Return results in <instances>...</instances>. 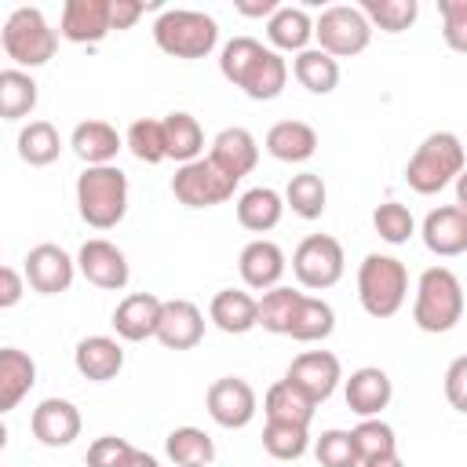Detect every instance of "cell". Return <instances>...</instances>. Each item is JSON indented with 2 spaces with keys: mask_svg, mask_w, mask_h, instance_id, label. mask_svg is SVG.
<instances>
[{
  "mask_svg": "<svg viewBox=\"0 0 467 467\" xmlns=\"http://www.w3.org/2000/svg\"><path fill=\"white\" fill-rule=\"evenodd\" d=\"M219 73L255 102L277 99L288 84V62L274 47H263L255 36L226 40L219 51Z\"/></svg>",
  "mask_w": 467,
  "mask_h": 467,
  "instance_id": "cell-1",
  "label": "cell"
},
{
  "mask_svg": "<svg viewBox=\"0 0 467 467\" xmlns=\"http://www.w3.org/2000/svg\"><path fill=\"white\" fill-rule=\"evenodd\" d=\"M77 212L95 230H113L128 212V175L117 164L84 168L77 175Z\"/></svg>",
  "mask_w": 467,
  "mask_h": 467,
  "instance_id": "cell-2",
  "label": "cell"
},
{
  "mask_svg": "<svg viewBox=\"0 0 467 467\" xmlns=\"http://www.w3.org/2000/svg\"><path fill=\"white\" fill-rule=\"evenodd\" d=\"M463 317V285L449 266H427L416 281V303H412V321L416 328L441 336L452 332L456 321Z\"/></svg>",
  "mask_w": 467,
  "mask_h": 467,
  "instance_id": "cell-3",
  "label": "cell"
},
{
  "mask_svg": "<svg viewBox=\"0 0 467 467\" xmlns=\"http://www.w3.org/2000/svg\"><path fill=\"white\" fill-rule=\"evenodd\" d=\"M463 168H467L463 142H460L452 131H431V135L416 146V153L409 157V164H405V182H409L416 193L431 197V193L445 190L449 182H456Z\"/></svg>",
  "mask_w": 467,
  "mask_h": 467,
  "instance_id": "cell-4",
  "label": "cell"
},
{
  "mask_svg": "<svg viewBox=\"0 0 467 467\" xmlns=\"http://www.w3.org/2000/svg\"><path fill=\"white\" fill-rule=\"evenodd\" d=\"M153 40L171 58H208L219 44V26L212 15L193 7H168L153 22Z\"/></svg>",
  "mask_w": 467,
  "mask_h": 467,
  "instance_id": "cell-5",
  "label": "cell"
},
{
  "mask_svg": "<svg viewBox=\"0 0 467 467\" xmlns=\"http://www.w3.org/2000/svg\"><path fill=\"white\" fill-rule=\"evenodd\" d=\"M409 296V270L394 255L368 252L358 266V299L368 317H394Z\"/></svg>",
  "mask_w": 467,
  "mask_h": 467,
  "instance_id": "cell-6",
  "label": "cell"
},
{
  "mask_svg": "<svg viewBox=\"0 0 467 467\" xmlns=\"http://www.w3.org/2000/svg\"><path fill=\"white\" fill-rule=\"evenodd\" d=\"M0 40H4V55L15 66H29V69L51 62L58 47V33L47 26L40 7H15L4 22Z\"/></svg>",
  "mask_w": 467,
  "mask_h": 467,
  "instance_id": "cell-7",
  "label": "cell"
},
{
  "mask_svg": "<svg viewBox=\"0 0 467 467\" xmlns=\"http://www.w3.org/2000/svg\"><path fill=\"white\" fill-rule=\"evenodd\" d=\"M314 40L321 51H328L332 58H350V55H361L372 40V22L365 18L361 7H350V4H336V7H325L314 22Z\"/></svg>",
  "mask_w": 467,
  "mask_h": 467,
  "instance_id": "cell-8",
  "label": "cell"
},
{
  "mask_svg": "<svg viewBox=\"0 0 467 467\" xmlns=\"http://www.w3.org/2000/svg\"><path fill=\"white\" fill-rule=\"evenodd\" d=\"M234 190H237V179L226 175L212 157L179 164V171L171 175V193L186 208H215V204L230 201Z\"/></svg>",
  "mask_w": 467,
  "mask_h": 467,
  "instance_id": "cell-9",
  "label": "cell"
},
{
  "mask_svg": "<svg viewBox=\"0 0 467 467\" xmlns=\"http://www.w3.org/2000/svg\"><path fill=\"white\" fill-rule=\"evenodd\" d=\"M343 266H347V255H343V244L332 237V234H310L296 244L292 252V274L303 288H332L339 277H343Z\"/></svg>",
  "mask_w": 467,
  "mask_h": 467,
  "instance_id": "cell-10",
  "label": "cell"
},
{
  "mask_svg": "<svg viewBox=\"0 0 467 467\" xmlns=\"http://www.w3.org/2000/svg\"><path fill=\"white\" fill-rule=\"evenodd\" d=\"M204 405H208V416H212L219 427H226V431L248 427V423L255 420V409H259L252 383L241 379V376H219V379L208 387Z\"/></svg>",
  "mask_w": 467,
  "mask_h": 467,
  "instance_id": "cell-11",
  "label": "cell"
},
{
  "mask_svg": "<svg viewBox=\"0 0 467 467\" xmlns=\"http://www.w3.org/2000/svg\"><path fill=\"white\" fill-rule=\"evenodd\" d=\"M285 379H288L292 387H299L314 405H321V401L332 398V390L339 387L343 365H339V358L328 354V350H306V354L292 358Z\"/></svg>",
  "mask_w": 467,
  "mask_h": 467,
  "instance_id": "cell-12",
  "label": "cell"
},
{
  "mask_svg": "<svg viewBox=\"0 0 467 467\" xmlns=\"http://www.w3.org/2000/svg\"><path fill=\"white\" fill-rule=\"evenodd\" d=\"M77 270H80L95 288H106V292H120V288L128 285V277H131L124 252H120L113 241H106V237H91V241L80 244V252H77Z\"/></svg>",
  "mask_w": 467,
  "mask_h": 467,
  "instance_id": "cell-13",
  "label": "cell"
},
{
  "mask_svg": "<svg viewBox=\"0 0 467 467\" xmlns=\"http://www.w3.org/2000/svg\"><path fill=\"white\" fill-rule=\"evenodd\" d=\"M73 274H77V259H69V252L51 244V241L29 248V255H26V281L40 296L66 292L73 285Z\"/></svg>",
  "mask_w": 467,
  "mask_h": 467,
  "instance_id": "cell-14",
  "label": "cell"
},
{
  "mask_svg": "<svg viewBox=\"0 0 467 467\" xmlns=\"http://www.w3.org/2000/svg\"><path fill=\"white\" fill-rule=\"evenodd\" d=\"M58 33L69 44H99L113 33V0H66Z\"/></svg>",
  "mask_w": 467,
  "mask_h": 467,
  "instance_id": "cell-15",
  "label": "cell"
},
{
  "mask_svg": "<svg viewBox=\"0 0 467 467\" xmlns=\"http://www.w3.org/2000/svg\"><path fill=\"white\" fill-rule=\"evenodd\" d=\"M33 438L47 449H62L80 438V409L66 398H44L29 416Z\"/></svg>",
  "mask_w": 467,
  "mask_h": 467,
  "instance_id": "cell-16",
  "label": "cell"
},
{
  "mask_svg": "<svg viewBox=\"0 0 467 467\" xmlns=\"http://www.w3.org/2000/svg\"><path fill=\"white\" fill-rule=\"evenodd\" d=\"M420 237L427 244V252L449 259V255H463L467 252V208L460 204H441L434 212H427Z\"/></svg>",
  "mask_w": 467,
  "mask_h": 467,
  "instance_id": "cell-17",
  "label": "cell"
},
{
  "mask_svg": "<svg viewBox=\"0 0 467 467\" xmlns=\"http://www.w3.org/2000/svg\"><path fill=\"white\" fill-rule=\"evenodd\" d=\"M285 266H288V263H285L281 244H274V241H266V237L248 241V244L241 248V255H237L241 281H244L252 292H270V288H277L281 277H285Z\"/></svg>",
  "mask_w": 467,
  "mask_h": 467,
  "instance_id": "cell-18",
  "label": "cell"
},
{
  "mask_svg": "<svg viewBox=\"0 0 467 467\" xmlns=\"http://www.w3.org/2000/svg\"><path fill=\"white\" fill-rule=\"evenodd\" d=\"M204 339V314L190 299H164L157 343L168 350H193Z\"/></svg>",
  "mask_w": 467,
  "mask_h": 467,
  "instance_id": "cell-19",
  "label": "cell"
},
{
  "mask_svg": "<svg viewBox=\"0 0 467 467\" xmlns=\"http://www.w3.org/2000/svg\"><path fill=\"white\" fill-rule=\"evenodd\" d=\"M343 398H347V409H350L354 416L372 420V416H379V412L390 405L394 383H390V376H387L383 368L365 365V368H354V372H350V379L343 383Z\"/></svg>",
  "mask_w": 467,
  "mask_h": 467,
  "instance_id": "cell-20",
  "label": "cell"
},
{
  "mask_svg": "<svg viewBox=\"0 0 467 467\" xmlns=\"http://www.w3.org/2000/svg\"><path fill=\"white\" fill-rule=\"evenodd\" d=\"M161 310L164 299H157L153 292H131L117 303L113 310V328L120 339L128 343H142V339H157V325H161Z\"/></svg>",
  "mask_w": 467,
  "mask_h": 467,
  "instance_id": "cell-21",
  "label": "cell"
},
{
  "mask_svg": "<svg viewBox=\"0 0 467 467\" xmlns=\"http://www.w3.org/2000/svg\"><path fill=\"white\" fill-rule=\"evenodd\" d=\"M208 317L226 336H244L259 325V299L244 288H219L208 303Z\"/></svg>",
  "mask_w": 467,
  "mask_h": 467,
  "instance_id": "cell-22",
  "label": "cell"
},
{
  "mask_svg": "<svg viewBox=\"0 0 467 467\" xmlns=\"http://www.w3.org/2000/svg\"><path fill=\"white\" fill-rule=\"evenodd\" d=\"M208 157L226 171V175H234L237 182L259 164V142H255V135L248 131V128H223L215 139H212V150H208Z\"/></svg>",
  "mask_w": 467,
  "mask_h": 467,
  "instance_id": "cell-23",
  "label": "cell"
},
{
  "mask_svg": "<svg viewBox=\"0 0 467 467\" xmlns=\"http://www.w3.org/2000/svg\"><path fill=\"white\" fill-rule=\"evenodd\" d=\"M73 365L84 379L91 383H106L124 368V347L113 336H88L77 343L73 350Z\"/></svg>",
  "mask_w": 467,
  "mask_h": 467,
  "instance_id": "cell-24",
  "label": "cell"
},
{
  "mask_svg": "<svg viewBox=\"0 0 467 467\" xmlns=\"http://www.w3.org/2000/svg\"><path fill=\"white\" fill-rule=\"evenodd\" d=\"M263 146H266V153L274 161L303 164V161H310L317 153V131L306 120H277V124H270Z\"/></svg>",
  "mask_w": 467,
  "mask_h": 467,
  "instance_id": "cell-25",
  "label": "cell"
},
{
  "mask_svg": "<svg viewBox=\"0 0 467 467\" xmlns=\"http://www.w3.org/2000/svg\"><path fill=\"white\" fill-rule=\"evenodd\" d=\"M69 146H73V153H77L88 168H99V164H113V161H117L124 139H120L117 128L106 124V120H80V124L73 128V135H69Z\"/></svg>",
  "mask_w": 467,
  "mask_h": 467,
  "instance_id": "cell-26",
  "label": "cell"
},
{
  "mask_svg": "<svg viewBox=\"0 0 467 467\" xmlns=\"http://www.w3.org/2000/svg\"><path fill=\"white\" fill-rule=\"evenodd\" d=\"M266 40L270 47L281 55V51H306L310 40H314V18L303 11V7H292V4H281L270 18H266Z\"/></svg>",
  "mask_w": 467,
  "mask_h": 467,
  "instance_id": "cell-27",
  "label": "cell"
},
{
  "mask_svg": "<svg viewBox=\"0 0 467 467\" xmlns=\"http://www.w3.org/2000/svg\"><path fill=\"white\" fill-rule=\"evenodd\" d=\"M36 383V365L26 350L4 347L0 350V412H11Z\"/></svg>",
  "mask_w": 467,
  "mask_h": 467,
  "instance_id": "cell-28",
  "label": "cell"
},
{
  "mask_svg": "<svg viewBox=\"0 0 467 467\" xmlns=\"http://www.w3.org/2000/svg\"><path fill=\"white\" fill-rule=\"evenodd\" d=\"M281 212H285V197L270 186H252L237 197V223L252 234H266L281 223Z\"/></svg>",
  "mask_w": 467,
  "mask_h": 467,
  "instance_id": "cell-29",
  "label": "cell"
},
{
  "mask_svg": "<svg viewBox=\"0 0 467 467\" xmlns=\"http://www.w3.org/2000/svg\"><path fill=\"white\" fill-rule=\"evenodd\" d=\"M292 77H296L310 95H328V91H336V84H339V62H336L328 51H321V47H306V51H299V55L292 58Z\"/></svg>",
  "mask_w": 467,
  "mask_h": 467,
  "instance_id": "cell-30",
  "label": "cell"
},
{
  "mask_svg": "<svg viewBox=\"0 0 467 467\" xmlns=\"http://www.w3.org/2000/svg\"><path fill=\"white\" fill-rule=\"evenodd\" d=\"M314 409H317V405H314L299 387H292L288 379H277V383L266 390V398H263V412H266V420H277V423H299V427H310Z\"/></svg>",
  "mask_w": 467,
  "mask_h": 467,
  "instance_id": "cell-31",
  "label": "cell"
},
{
  "mask_svg": "<svg viewBox=\"0 0 467 467\" xmlns=\"http://www.w3.org/2000/svg\"><path fill=\"white\" fill-rule=\"evenodd\" d=\"M164 142H168V161H179V164H190V161H201V150H204V131L197 124L193 113H168L164 117Z\"/></svg>",
  "mask_w": 467,
  "mask_h": 467,
  "instance_id": "cell-32",
  "label": "cell"
},
{
  "mask_svg": "<svg viewBox=\"0 0 467 467\" xmlns=\"http://www.w3.org/2000/svg\"><path fill=\"white\" fill-rule=\"evenodd\" d=\"M332 328H336V310L317 296H299L288 336L299 343H317V339H328Z\"/></svg>",
  "mask_w": 467,
  "mask_h": 467,
  "instance_id": "cell-33",
  "label": "cell"
},
{
  "mask_svg": "<svg viewBox=\"0 0 467 467\" xmlns=\"http://www.w3.org/2000/svg\"><path fill=\"white\" fill-rule=\"evenodd\" d=\"M58 153H62V135L51 120H29L18 131V157L29 168H47L51 161H58Z\"/></svg>",
  "mask_w": 467,
  "mask_h": 467,
  "instance_id": "cell-34",
  "label": "cell"
},
{
  "mask_svg": "<svg viewBox=\"0 0 467 467\" xmlns=\"http://www.w3.org/2000/svg\"><path fill=\"white\" fill-rule=\"evenodd\" d=\"M164 452L175 467H212L215 445L201 427H175L164 438Z\"/></svg>",
  "mask_w": 467,
  "mask_h": 467,
  "instance_id": "cell-35",
  "label": "cell"
},
{
  "mask_svg": "<svg viewBox=\"0 0 467 467\" xmlns=\"http://www.w3.org/2000/svg\"><path fill=\"white\" fill-rule=\"evenodd\" d=\"M33 106H36V80L18 66L4 69L0 73V117L22 120L33 113Z\"/></svg>",
  "mask_w": 467,
  "mask_h": 467,
  "instance_id": "cell-36",
  "label": "cell"
},
{
  "mask_svg": "<svg viewBox=\"0 0 467 467\" xmlns=\"http://www.w3.org/2000/svg\"><path fill=\"white\" fill-rule=\"evenodd\" d=\"M325 201H328L325 179L314 175V171H299V175H292L288 186H285V204H288L299 219H321Z\"/></svg>",
  "mask_w": 467,
  "mask_h": 467,
  "instance_id": "cell-37",
  "label": "cell"
},
{
  "mask_svg": "<svg viewBox=\"0 0 467 467\" xmlns=\"http://www.w3.org/2000/svg\"><path fill=\"white\" fill-rule=\"evenodd\" d=\"M124 146H128L131 157L142 161V164H161V161H168L164 120H153V117L131 120V128H128V135H124Z\"/></svg>",
  "mask_w": 467,
  "mask_h": 467,
  "instance_id": "cell-38",
  "label": "cell"
},
{
  "mask_svg": "<svg viewBox=\"0 0 467 467\" xmlns=\"http://www.w3.org/2000/svg\"><path fill=\"white\" fill-rule=\"evenodd\" d=\"M361 11H365V18L372 22V29L405 33V29L416 22L420 4H416V0H365Z\"/></svg>",
  "mask_w": 467,
  "mask_h": 467,
  "instance_id": "cell-39",
  "label": "cell"
},
{
  "mask_svg": "<svg viewBox=\"0 0 467 467\" xmlns=\"http://www.w3.org/2000/svg\"><path fill=\"white\" fill-rule=\"evenodd\" d=\"M299 296H303V292L285 288V285L263 292V299H259V325H263L266 332H274V336H288V325H292V314H296Z\"/></svg>",
  "mask_w": 467,
  "mask_h": 467,
  "instance_id": "cell-40",
  "label": "cell"
},
{
  "mask_svg": "<svg viewBox=\"0 0 467 467\" xmlns=\"http://www.w3.org/2000/svg\"><path fill=\"white\" fill-rule=\"evenodd\" d=\"M263 449H266L274 460H299V456L310 449V434H306V427H299V423L266 420V427H263Z\"/></svg>",
  "mask_w": 467,
  "mask_h": 467,
  "instance_id": "cell-41",
  "label": "cell"
},
{
  "mask_svg": "<svg viewBox=\"0 0 467 467\" xmlns=\"http://www.w3.org/2000/svg\"><path fill=\"white\" fill-rule=\"evenodd\" d=\"M350 434H354V445H358L361 463H365V460H379V456H394V452H398L394 427H390V423H383L379 416L361 420V423H358Z\"/></svg>",
  "mask_w": 467,
  "mask_h": 467,
  "instance_id": "cell-42",
  "label": "cell"
},
{
  "mask_svg": "<svg viewBox=\"0 0 467 467\" xmlns=\"http://www.w3.org/2000/svg\"><path fill=\"white\" fill-rule=\"evenodd\" d=\"M314 456L321 467H361V456H358V445H354V434L350 431H321V438L314 441Z\"/></svg>",
  "mask_w": 467,
  "mask_h": 467,
  "instance_id": "cell-43",
  "label": "cell"
},
{
  "mask_svg": "<svg viewBox=\"0 0 467 467\" xmlns=\"http://www.w3.org/2000/svg\"><path fill=\"white\" fill-rule=\"evenodd\" d=\"M372 226H376V234H379L387 244H405V241L416 234L412 212H409L405 204H398V201H383V204L372 212Z\"/></svg>",
  "mask_w": 467,
  "mask_h": 467,
  "instance_id": "cell-44",
  "label": "cell"
},
{
  "mask_svg": "<svg viewBox=\"0 0 467 467\" xmlns=\"http://www.w3.org/2000/svg\"><path fill=\"white\" fill-rule=\"evenodd\" d=\"M139 449L117 434H102L88 445V467H128Z\"/></svg>",
  "mask_w": 467,
  "mask_h": 467,
  "instance_id": "cell-45",
  "label": "cell"
},
{
  "mask_svg": "<svg viewBox=\"0 0 467 467\" xmlns=\"http://www.w3.org/2000/svg\"><path fill=\"white\" fill-rule=\"evenodd\" d=\"M441 36L452 51L467 55V0H438Z\"/></svg>",
  "mask_w": 467,
  "mask_h": 467,
  "instance_id": "cell-46",
  "label": "cell"
},
{
  "mask_svg": "<svg viewBox=\"0 0 467 467\" xmlns=\"http://www.w3.org/2000/svg\"><path fill=\"white\" fill-rule=\"evenodd\" d=\"M445 401L467 416V354L452 358L445 368Z\"/></svg>",
  "mask_w": 467,
  "mask_h": 467,
  "instance_id": "cell-47",
  "label": "cell"
},
{
  "mask_svg": "<svg viewBox=\"0 0 467 467\" xmlns=\"http://www.w3.org/2000/svg\"><path fill=\"white\" fill-rule=\"evenodd\" d=\"M146 7H153V4H142V0H113V29H131L146 15Z\"/></svg>",
  "mask_w": 467,
  "mask_h": 467,
  "instance_id": "cell-48",
  "label": "cell"
},
{
  "mask_svg": "<svg viewBox=\"0 0 467 467\" xmlns=\"http://www.w3.org/2000/svg\"><path fill=\"white\" fill-rule=\"evenodd\" d=\"M22 292H26L22 274H18L15 266H4V270H0V306H4V310L15 306V303L22 299Z\"/></svg>",
  "mask_w": 467,
  "mask_h": 467,
  "instance_id": "cell-49",
  "label": "cell"
},
{
  "mask_svg": "<svg viewBox=\"0 0 467 467\" xmlns=\"http://www.w3.org/2000/svg\"><path fill=\"white\" fill-rule=\"evenodd\" d=\"M234 7H237L241 15H248V18H270V15H274L281 4H277V0H255V4H248V0H237Z\"/></svg>",
  "mask_w": 467,
  "mask_h": 467,
  "instance_id": "cell-50",
  "label": "cell"
},
{
  "mask_svg": "<svg viewBox=\"0 0 467 467\" xmlns=\"http://www.w3.org/2000/svg\"><path fill=\"white\" fill-rule=\"evenodd\" d=\"M361 467H405V463H401V456L394 452V456H379V460H365Z\"/></svg>",
  "mask_w": 467,
  "mask_h": 467,
  "instance_id": "cell-51",
  "label": "cell"
},
{
  "mask_svg": "<svg viewBox=\"0 0 467 467\" xmlns=\"http://www.w3.org/2000/svg\"><path fill=\"white\" fill-rule=\"evenodd\" d=\"M128 467H161V463H157V456H150V452H142V449H139V452L131 456V463H128Z\"/></svg>",
  "mask_w": 467,
  "mask_h": 467,
  "instance_id": "cell-52",
  "label": "cell"
},
{
  "mask_svg": "<svg viewBox=\"0 0 467 467\" xmlns=\"http://www.w3.org/2000/svg\"><path fill=\"white\" fill-rule=\"evenodd\" d=\"M456 204L460 208H467V168L460 171V179H456Z\"/></svg>",
  "mask_w": 467,
  "mask_h": 467,
  "instance_id": "cell-53",
  "label": "cell"
}]
</instances>
